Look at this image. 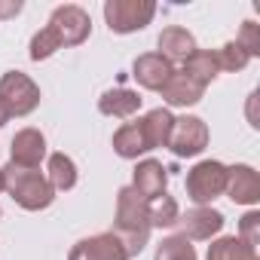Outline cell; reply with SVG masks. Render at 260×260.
<instances>
[{
    "label": "cell",
    "mask_w": 260,
    "mask_h": 260,
    "mask_svg": "<svg viewBox=\"0 0 260 260\" xmlns=\"http://www.w3.org/2000/svg\"><path fill=\"white\" fill-rule=\"evenodd\" d=\"M156 260H196V248L190 245V239L175 233L156 245Z\"/></svg>",
    "instance_id": "cell-22"
},
{
    "label": "cell",
    "mask_w": 260,
    "mask_h": 260,
    "mask_svg": "<svg viewBox=\"0 0 260 260\" xmlns=\"http://www.w3.org/2000/svg\"><path fill=\"white\" fill-rule=\"evenodd\" d=\"M4 190L25 211H43L55 202V190L49 187V181L40 169H22V166L7 162L4 166Z\"/></svg>",
    "instance_id": "cell-2"
},
{
    "label": "cell",
    "mask_w": 260,
    "mask_h": 260,
    "mask_svg": "<svg viewBox=\"0 0 260 260\" xmlns=\"http://www.w3.org/2000/svg\"><path fill=\"white\" fill-rule=\"evenodd\" d=\"M68 260H132V257L116 239V233H95L89 239H80L71 248Z\"/></svg>",
    "instance_id": "cell-9"
},
{
    "label": "cell",
    "mask_w": 260,
    "mask_h": 260,
    "mask_svg": "<svg viewBox=\"0 0 260 260\" xmlns=\"http://www.w3.org/2000/svg\"><path fill=\"white\" fill-rule=\"evenodd\" d=\"M0 193H4V169H0Z\"/></svg>",
    "instance_id": "cell-30"
},
{
    "label": "cell",
    "mask_w": 260,
    "mask_h": 260,
    "mask_svg": "<svg viewBox=\"0 0 260 260\" xmlns=\"http://www.w3.org/2000/svg\"><path fill=\"white\" fill-rule=\"evenodd\" d=\"M205 260H260V254H257V248L245 245L239 236H223L208 245Z\"/></svg>",
    "instance_id": "cell-21"
},
{
    "label": "cell",
    "mask_w": 260,
    "mask_h": 260,
    "mask_svg": "<svg viewBox=\"0 0 260 260\" xmlns=\"http://www.w3.org/2000/svg\"><path fill=\"white\" fill-rule=\"evenodd\" d=\"M166 187H169V169L159 162V159H141L132 172V190L147 199V202H156L159 196H166Z\"/></svg>",
    "instance_id": "cell-12"
},
{
    "label": "cell",
    "mask_w": 260,
    "mask_h": 260,
    "mask_svg": "<svg viewBox=\"0 0 260 260\" xmlns=\"http://www.w3.org/2000/svg\"><path fill=\"white\" fill-rule=\"evenodd\" d=\"M141 132H144V141L150 150H159V147H169V138H172V125H175V113L169 107H153L147 110L141 119Z\"/></svg>",
    "instance_id": "cell-15"
},
{
    "label": "cell",
    "mask_w": 260,
    "mask_h": 260,
    "mask_svg": "<svg viewBox=\"0 0 260 260\" xmlns=\"http://www.w3.org/2000/svg\"><path fill=\"white\" fill-rule=\"evenodd\" d=\"M10 119H13V116H10V110L4 107V101H0V125H7Z\"/></svg>",
    "instance_id": "cell-29"
},
{
    "label": "cell",
    "mask_w": 260,
    "mask_h": 260,
    "mask_svg": "<svg viewBox=\"0 0 260 260\" xmlns=\"http://www.w3.org/2000/svg\"><path fill=\"white\" fill-rule=\"evenodd\" d=\"M181 74H187L193 83H199L202 89H208V86L217 80V74H220V68H217V55H214L211 49H196V52L184 61Z\"/></svg>",
    "instance_id": "cell-19"
},
{
    "label": "cell",
    "mask_w": 260,
    "mask_h": 260,
    "mask_svg": "<svg viewBox=\"0 0 260 260\" xmlns=\"http://www.w3.org/2000/svg\"><path fill=\"white\" fill-rule=\"evenodd\" d=\"M141 95L135 89H125V86H116V89H107L101 98H98V110L104 116H113V119H128L132 113L141 110Z\"/></svg>",
    "instance_id": "cell-16"
},
{
    "label": "cell",
    "mask_w": 260,
    "mask_h": 260,
    "mask_svg": "<svg viewBox=\"0 0 260 260\" xmlns=\"http://www.w3.org/2000/svg\"><path fill=\"white\" fill-rule=\"evenodd\" d=\"M0 101L10 116H28L40 107V86L22 71H7L0 77Z\"/></svg>",
    "instance_id": "cell-5"
},
{
    "label": "cell",
    "mask_w": 260,
    "mask_h": 260,
    "mask_svg": "<svg viewBox=\"0 0 260 260\" xmlns=\"http://www.w3.org/2000/svg\"><path fill=\"white\" fill-rule=\"evenodd\" d=\"M159 95L166 98V104H169V107H193V104H199V101H202L205 89H202L199 83H193L187 74L175 71V74L169 77V83L159 89Z\"/></svg>",
    "instance_id": "cell-17"
},
{
    "label": "cell",
    "mask_w": 260,
    "mask_h": 260,
    "mask_svg": "<svg viewBox=\"0 0 260 260\" xmlns=\"http://www.w3.org/2000/svg\"><path fill=\"white\" fill-rule=\"evenodd\" d=\"M58 49H64L61 46V40H58V34L46 25V28H40L34 37H31V61H46V58H52Z\"/></svg>",
    "instance_id": "cell-23"
},
{
    "label": "cell",
    "mask_w": 260,
    "mask_h": 260,
    "mask_svg": "<svg viewBox=\"0 0 260 260\" xmlns=\"http://www.w3.org/2000/svg\"><path fill=\"white\" fill-rule=\"evenodd\" d=\"M236 43H239L251 58H257V55H260V28H257V22H251V19H248V22H242Z\"/></svg>",
    "instance_id": "cell-26"
},
{
    "label": "cell",
    "mask_w": 260,
    "mask_h": 260,
    "mask_svg": "<svg viewBox=\"0 0 260 260\" xmlns=\"http://www.w3.org/2000/svg\"><path fill=\"white\" fill-rule=\"evenodd\" d=\"M236 205H257L260 202V175L248 162L226 166V190H223Z\"/></svg>",
    "instance_id": "cell-11"
},
{
    "label": "cell",
    "mask_w": 260,
    "mask_h": 260,
    "mask_svg": "<svg viewBox=\"0 0 260 260\" xmlns=\"http://www.w3.org/2000/svg\"><path fill=\"white\" fill-rule=\"evenodd\" d=\"M178 217H181V208H178V202L166 193V196H159L156 202H150V226H175L178 223Z\"/></svg>",
    "instance_id": "cell-25"
},
{
    "label": "cell",
    "mask_w": 260,
    "mask_h": 260,
    "mask_svg": "<svg viewBox=\"0 0 260 260\" xmlns=\"http://www.w3.org/2000/svg\"><path fill=\"white\" fill-rule=\"evenodd\" d=\"M172 74H175V64H169L159 52H144L132 64V77L138 80L141 89H150V92H159Z\"/></svg>",
    "instance_id": "cell-13"
},
{
    "label": "cell",
    "mask_w": 260,
    "mask_h": 260,
    "mask_svg": "<svg viewBox=\"0 0 260 260\" xmlns=\"http://www.w3.org/2000/svg\"><path fill=\"white\" fill-rule=\"evenodd\" d=\"M175 226H181V236L190 239V242L193 239L196 242H211V236H217L223 230V214L211 205H193L187 214L178 217Z\"/></svg>",
    "instance_id": "cell-8"
},
{
    "label": "cell",
    "mask_w": 260,
    "mask_h": 260,
    "mask_svg": "<svg viewBox=\"0 0 260 260\" xmlns=\"http://www.w3.org/2000/svg\"><path fill=\"white\" fill-rule=\"evenodd\" d=\"M239 239L251 248L260 245V211H248L242 220H239Z\"/></svg>",
    "instance_id": "cell-27"
},
{
    "label": "cell",
    "mask_w": 260,
    "mask_h": 260,
    "mask_svg": "<svg viewBox=\"0 0 260 260\" xmlns=\"http://www.w3.org/2000/svg\"><path fill=\"white\" fill-rule=\"evenodd\" d=\"M113 153L122 156V159H138V156L150 153L138 119H135V122H122L116 132H113Z\"/></svg>",
    "instance_id": "cell-18"
},
{
    "label": "cell",
    "mask_w": 260,
    "mask_h": 260,
    "mask_svg": "<svg viewBox=\"0 0 260 260\" xmlns=\"http://www.w3.org/2000/svg\"><path fill=\"white\" fill-rule=\"evenodd\" d=\"M49 28L58 34L61 46H83L92 34V19L83 7L77 4H64V7H55L52 16H49Z\"/></svg>",
    "instance_id": "cell-7"
},
{
    "label": "cell",
    "mask_w": 260,
    "mask_h": 260,
    "mask_svg": "<svg viewBox=\"0 0 260 260\" xmlns=\"http://www.w3.org/2000/svg\"><path fill=\"white\" fill-rule=\"evenodd\" d=\"M150 202L141 199L132 184L128 187H119L116 190V214H113V230L116 239L125 245L128 257H135L144 251L147 239H150Z\"/></svg>",
    "instance_id": "cell-1"
},
{
    "label": "cell",
    "mask_w": 260,
    "mask_h": 260,
    "mask_svg": "<svg viewBox=\"0 0 260 260\" xmlns=\"http://www.w3.org/2000/svg\"><path fill=\"white\" fill-rule=\"evenodd\" d=\"M217 68L220 71H230V74H236V71H245L248 68V61H251V55L236 43V40H230V43H223L217 52Z\"/></svg>",
    "instance_id": "cell-24"
},
{
    "label": "cell",
    "mask_w": 260,
    "mask_h": 260,
    "mask_svg": "<svg viewBox=\"0 0 260 260\" xmlns=\"http://www.w3.org/2000/svg\"><path fill=\"white\" fill-rule=\"evenodd\" d=\"M156 16L153 0H107L104 4V22L110 34H135L144 31Z\"/></svg>",
    "instance_id": "cell-3"
},
{
    "label": "cell",
    "mask_w": 260,
    "mask_h": 260,
    "mask_svg": "<svg viewBox=\"0 0 260 260\" xmlns=\"http://www.w3.org/2000/svg\"><path fill=\"white\" fill-rule=\"evenodd\" d=\"M208 147V125L199 116H175L172 125V138H169V150L181 159H193Z\"/></svg>",
    "instance_id": "cell-6"
},
{
    "label": "cell",
    "mask_w": 260,
    "mask_h": 260,
    "mask_svg": "<svg viewBox=\"0 0 260 260\" xmlns=\"http://www.w3.org/2000/svg\"><path fill=\"white\" fill-rule=\"evenodd\" d=\"M46 159V135L40 128H19L10 144V162L22 166V169H40V162Z\"/></svg>",
    "instance_id": "cell-10"
},
{
    "label": "cell",
    "mask_w": 260,
    "mask_h": 260,
    "mask_svg": "<svg viewBox=\"0 0 260 260\" xmlns=\"http://www.w3.org/2000/svg\"><path fill=\"white\" fill-rule=\"evenodd\" d=\"M46 181L55 193H68L77 187V162L68 153H52L46 162Z\"/></svg>",
    "instance_id": "cell-20"
},
{
    "label": "cell",
    "mask_w": 260,
    "mask_h": 260,
    "mask_svg": "<svg viewBox=\"0 0 260 260\" xmlns=\"http://www.w3.org/2000/svg\"><path fill=\"white\" fill-rule=\"evenodd\" d=\"M156 46H159V55H162L169 64H184V61L199 49V46H196V37H193L187 28H181V25L166 28V31L159 34Z\"/></svg>",
    "instance_id": "cell-14"
},
{
    "label": "cell",
    "mask_w": 260,
    "mask_h": 260,
    "mask_svg": "<svg viewBox=\"0 0 260 260\" xmlns=\"http://www.w3.org/2000/svg\"><path fill=\"white\" fill-rule=\"evenodd\" d=\"M22 13V4L16 0V4H7V0H0V19H13Z\"/></svg>",
    "instance_id": "cell-28"
},
{
    "label": "cell",
    "mask_w": 260,
    "mask_h": 260,
    "mask_svg": "<svg viewBox=\"0 0 260 260\" xmlns=\"http://www.w3.org/2000/svg\"><path fill=\"white\" fill-rule=\"evenodd\" d=\"M187 199L193 205H211L226 190V166L217 159H199L187 172Z\"/></svg>",
    "instance_id": "cell-4"
}]
</instances>
